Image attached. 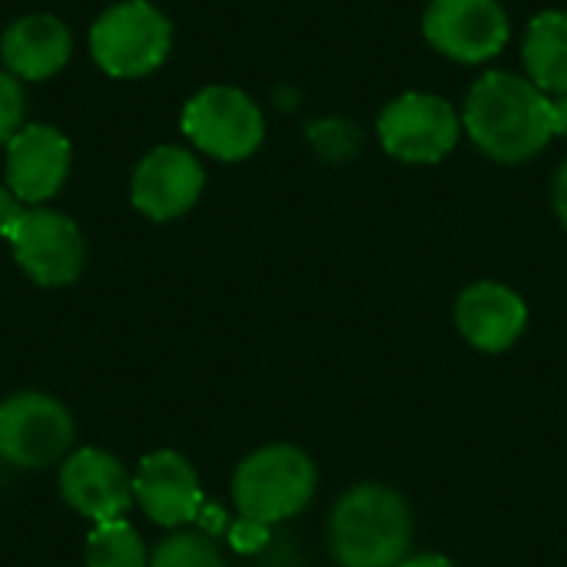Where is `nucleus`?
<instances>
[{
  "mask_svg": "<svg viewBox=\"0 0 567 567\" xmlns=\"http://www.w3.org/2000/svg\"><path fill=\"white\" fill-rule=\"evenodd\" d=\"M17 266L43 289L76 282L86 262V243L80 226L47 206H30L7 236Z\"/></svg>",
  "mask_w": 567,
  "mask_h": 567,
  "instance_id": "6e6552de",
  "label": "nucleus"
},
{
  "mask_svg": "<svg viewBox=\"0 0 567 567\" xmlns=\"http://www.w3.org/2000/svg\"><path fill=\"white\" fill-rule=\"evenodd\" d=\"M409 502L379 482L349 488L329 518V551L339 567H399L412 548Z\"/></svg>",
  "mask_w": 567,
  "mask_h": 567,
  "instance_id": "f03ea898",
  "label": "nucleus"
},
{
  "mask_svg": "<svg viewBox=\"0 0 567 567\" xmlns=\"http://www.w3.org/2000/svg\"><path fill=\"white\" fill-rule=\"evenodd\" d=\"M76 422L47 392H13L0 402V462L23 472L60 465L73 452Z\"/></svg>",
  "mask_w": 567,
  "mask_h": 567,
  "instance_id": "39448f33",
  "label": "nucleus"
},
{
  "mask_svg": "<svg viewBox=\"0 0 567 567\" xmlns=\"http://www.w3.org/2000/svg\"><path fill=\"white\" fill-rule=\"evenodd\" d=\"M73 37L63 20L50 13H27L3 30L0 56L17 80H47L66 66Z\"/></svg>",
  "mask_w": 567,
  "mask_h": 567,
  "instance_id": "2eb2a0df",
  "label": "nucleus"
},
{
  "mask_svg": "<svg viewBox=\"0 0 567 567\" xmlns=\"http://www.w3.org/2000/svg\"><path fill=\"white\" fill-rule=\"evenodd\" d=\"M186 140L223 163L249 159L266 136V120L259 103L236 86H206L183 106Z\"/></svg>",
  "mask_w": 567,
  "mask_h": 567,
  "instance_id": "423d86ee",
  "label": "nucleus"
},
{
  "mask_svg": "<svg viewBox=\"0 0 567 567\" xmlns=\"http://www.w3.org/2000/svg\"><path fill=\"white\" fill-rule=\"evenodd\" d=\"M551 196H555V213H558L561 226L567 229V159L558 166V173H555V189H551Z\"/></svg>",
  "mask_w": 567,
  "mask_h": 567,
  "instance_id": "4be33fe9",
  "label": "nucleus"
},
{
  "mask_svg": "<svg viewBox=\"0 0 567 567\" xmlns=\"http://www.w3.org/2000/svg\"><path fill=\"white\" fill-rule=\"evenodd\" d=\"M462 126L468 140L495 163H528L555 140L551 96L528 76L492 70L465 96Z\"/></svg>",
  "mask_w": 567,
  "mask_h": 567,
  "instance_id": "f257e3e1",
  "label": "nucleus"
},
{
  "mask_svg": "<svg viewBox=\"0 0 567 567\" xmlns=\"http://www.w3.org/2000/svg\"><path fill=\"white\" fill-rule=\"evenodd\" d=\"M382 150L412 166H429L445 159L462 140L458 110L435 93H402L379 116Z\"/></svg>",
  "mask_w": 567,
  "mask_h": 567,
  "instance_id": "0eeeda50",
  "label": "nucleus"
},
{
  "mask_svg": "<svg viewBox=\"0 0 567 567\" xmlns=\"http://www.w3.org/2000/svg\"><path fill=\"white\" fill-rule=\"evenodd\" d=\"M528 80L548 93H567V10H542L532 17L522 43Z\"/></svg>",
  "mask_w": 567,
  "mask_h": 567,
  "instance_id": "dca6fc26",
  "label": "nucleus"
},
{
  "mask_svg": "<svg viewBox=\"0 0 567 567\" xmlns=\"http://www.w3.org/2000/svg\"><path fill=\"white\" fill-rule=\"evenodd\" d=\"M173 47V27L150 0H123L90 27V53L96 66L120 80H140L163 66Z\"/></svg>",
  "mask_w": 567,
  "mask_h": 567,
  "instance_id": "20e7f679",
  "label": "nucleus"
},
{
  "mask_svg": "<svg viewBox=\"0 0 567 567\" xmlns=\"http://www.w3.org/2000/svg\"><path fill=\"white\" fill-rule=\"evenodd\" d=\"M422 33L455 63H488L505 50L512 27L498 0H432Z\"/></svg>",
  "mask_w": 567,
  "mask_h": 567,
  "instance_id": "1a4fd4ad",
  "label": "nucleus"
},
{
  "mask_svg": "<svg viewBox=\"0 0 567 567\" xmlns=\"http://www.w3.org/2000/svg\"><path fill=\"white\" fill-rule=\"evenodd\" d=\"M150 567H226V558L206 532H173L153 551Z\"/></svg>",
  "mask_w": 567,
  "mask_h": 567,
  "instance_id": "a211bd4d",
  "label": "nucleus"
},
{
  "mask_svg": "<svg viewBox=\"0 0 567 567\" xmlns=\"http://www.w3.org/2000/svg\"><path fill=\"white\" fill-rule=\"evenodd\" d=\"M70 176V143L43 123L23 126L7 143V186L23 206H43Z\"/></svg>",
  "mask_w": 567,
  "mask_h": 567,
  "instance_id": "ddd939ff",
  "label": "nucleus"
},
{
  "mask_svg": "<svg viewBox=\"0 0 567 567\" xmlns=\"http://www.w3.org/2000/svg\"><path fill=\"white\" fill-rule=\"evenodd\" d=\"M316 485L319 475L312 458L296 445L276 442L249 452L236 465L233 505L239 518L269 528L302 515V508H309V502L316 498Z\"/></svg>",
  "mask_w": 567,
  "mask_h": 567,
  "instance_id": "7ed1b4c3",
  "label": "nucleus"
},
{
  "mask_svg": "<svg viewBox=\"0 0 567 567\" xmlns=\"http://www.w3.org/2000/svg\"><path fill=\"white\" fill-rule=\"evenodd\" d=\"M551 116H555V136H567V93L551 96Z\"/></svg>",
  "mask_w": 567,
  "mask_h": 567,
  "instance_id": "5701e85b",
  "label": "nucleus"
},
{
  "mask_svg": "<svg viewBox=\"0 0 567 567\" xmlns=\"http://www.w3.org/2000/svg\"><path fill=\"white\" fill-rule=\"evenodd\" d=\"M203 186H206L203 163L189 150L156 146L136 163L130 179V199L146 219L169 223L196 206Z\"/></svg>",
  "mask_w": 567,
  "mask_h": 567,
  "instance_id": "9b49d317",
  "label": "nucleus"
},
{
  "mask_svg": "<svg viewBox=\"0 0 567 567\" xmlns=\"http://www.w3.org/2000/svg\"><path fill=\"white\" fill-rule=\"evenodd\" d=\"M23 113H27V100L20 80L0 70V143H10L23 130Z\"/></svg>",
  "mask_w": 567,
  "mask_h": 567,
  "instance_id": "6ab92c4d",
  "label": "nucleus"
},
{
  "mask_svg": "<svg viewBox=\"0 0 567 567\" xmlns=\"http://www.w3.org/2000/svg\"><path fill=\"white\" fill-rule=\"evenodd\" d=\"M399 567H455L445 555H415V558H405Z\"/></svg>",
  "mask_w": 567,
  "mask_h": 567,
  "instance_id": "b1692460",
  "label": "nucleus"
},
{
  "mask_svg": "<svg viewBox=\"0 0 567 567\" xmlns=\"http://www.w3.org/2000/svg\"><path fill=\"white\" fill-rule=\"evenodd\" d=\"M269 538V528L266 525H256V522H246L239 518L233 528H229V542L236 551H259Z\"/></svg>",
  "mask_w": 567,
  "mask_h": 567,
  "instance_id": "aec40b11",
  "label": "nucleus"
},
{
  "mask_svg": "<svg viewBox=\"0 0 567 567\" xmlns=\"http://www.w3.org/2000/svg\"><path fill=\"white\" fill-rule=\"evenodd\" d=\"M525 326H528V306L505 282H492V279L475 282L455 302V329L478 352L495 355L512 349L522 339Z\"/></svg>",
  "mask_w": 567,
  "mask_h": 567,
  "instance_id": "4468645a",
  "label": "nucleus"
},
{
  "mask_svg": "<svg viewBox=\"0 0 567 567\" xmlns=\"http://www.w3.org/2000/svg\"><path fill=\"white\" fill-rule=\"evenodd\" d=\"M60 498L86 522L103 525L116 522L130 512L133 502V475L126 465L106 449H73L56 472Z\"/></svg>",
  "mask_w": 567,
  "mask_h": 567,
  "instance_id": "9d476101",
  "label": "nucleus"
},
{
  "mask_svg": "<svg viewBox=\"0 0 567 567\" xmlns=\"http://www.w3.org/2000/svg\"><path fill=\"white\" fill-rule=\"evenodd\" d=\"M20 216H23V203L13 196V189L7 183H0V236L3 239L10 236V229Z\"/></svg>",
  "mask_w": 567,
  "mask_h": 567,
  "instance_id": "412c9836",
  "label": "nucleus"
},
{
  "mask_svg": "<svg viewBox=\"0 0 567 567\" xmlns=\"http://www.w3.org/2000/svg\"><path fill=\"white\" fill-rule=\"evenodd\" d=\"M133 502L159 528H183L203 512V485L193 462L173 449H156L133 472Z\"/></svg>",
  "mask_w": 567,
  "mask_h": 567,
  "instance_id": "f8f14e48",
  "label": "nucleus"
},
{
  "mask_svg": "<svg viewBox=\"0 0 567 567\" xmlns=\"http://www.w3.org/2000/svg\"><path fill=\"white\" fill-rule=\"evenodd\" d=\"M83 558L86 567H150L146 542L126 518L93 525Z\"/></svg>",
  "mask_w": 567,
  "mask_h": 567,
  "instance_id": "f3484780",
  "label": "nucleus"
}]
</instances>
